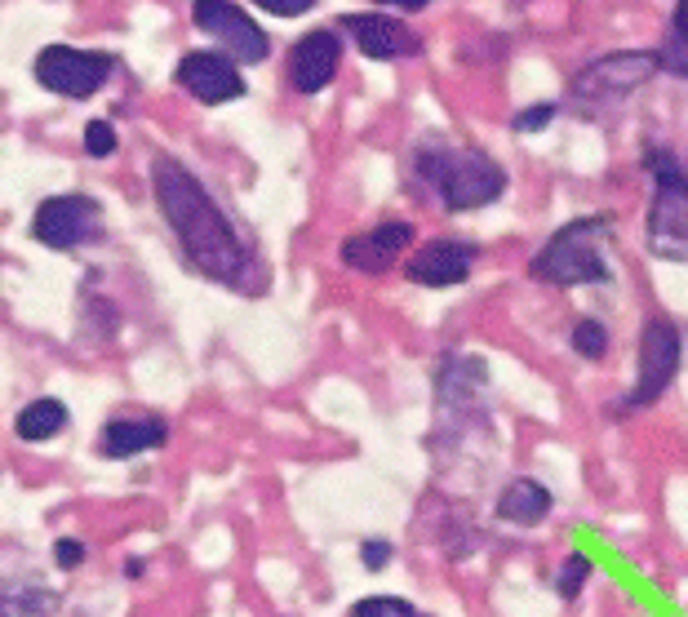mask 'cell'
Listing matches in <instances>:
<instances>
[{
	"label": "cell",
	"instance_id": "23",
	"mask_svg": "<svg viewBox=\"0 0 688 617\" xmlns=\"http://www.w3.org/2000/svg\"><path fill=\"white\" fill-rule=\"evenodd\" d=\"M550 120H556V103H533V107H524V111L515 116V129H520V133H533V129H546Z\"/></svg>",
	"mask_w": 688,
	"mask_h": 617
},
{
	"label": "cell",
	"instance_id": "8",
	"mask_svg": "<svg viewBox=\"0 0 688 617\" xmlns=\"http://www.w3.org/2000/svg\"><path fill=\"white\" fill-rule=\"evenodd\" d=\"M98 232H103V210L90 195H49V200H40V210L32 218V236L58 253L94 240Z\"/></svg>",
	"mask_w": 688,
	"mask_h": 617
},
{
	"label": "cell",
	"instance_id": "13",
	"mask_svg": "<svg viewBox=\"0 0 688 617\" xmlns=\"http://www.w3.org/2000/svg\"><path fill=\"white\" fill-rule=\"evenodd\" d=\"M408 249H413V227L408 223H382L365 236L342 240V262L352 271H365V276H382V271H391Z\"/></svg>",
	"mask_w": 688,
	"mask_h": 617
},
{
	"label": "cell",
	"instance_id": "3",
	"mask_svg": "<svg viewBox=\"0 0 688 617\" xmlns=\"http://www.w3.org/2000/svg\"><path fill=\"white\" fill-rule=\"evenodd\" d=\"M604 236H613V218L608 214H591V218H578V223L560 227L556 236L546 240V249L529 262V276L546 281V285H560V289L608 281V262L600 253Z\"/></svg>",
	"mask_w": 688,
	"mask_h": 617
},
{
	"label": "cell",
	"instance_id": "24",
	"mask_svg": "<svg viewBox=\"0 0 688 617\" xmlns=\"http://www.w3.org/2000/svg\"><path fill=\"white\" fill-rule=\"evenodd\" d=\"M253 5L275 14V19H298V14H307L316 5V0H253Z\"/></svg>",
	"mask_w": 688,
	"mask_h": 617
},
{
	"label": "cell",
	"instance_id": "28",
	"mask_svg": "<svg viewBox=\"0 0 688 617\" xmlns=\"http://www.w3.org/2000/svg\"><path fill=\"white\" fill-rule=\"evenodd\" d=\"M671 32L688 36V0H675V27H671Z\"/></svg>",
	"mask_w": 688,
	"mask_h": 617
},
{
	"label": "cell",
	"instance_id": "12",
	"mask_svg": "<svg viewBox=\"0 0 688 617\" xmlns=\"http://www.w3.org/2000/svg\"><path fill=\"white\" fill-rule=\"evenodd\" d=\"M342 32H352V40L360 45L365 58H413L423 54V36L408 23L391 19V14H342Z\"/></svg>",
	"mask_w": 688,
	"mask_h": 617
},
{
	"label": "cell",
	"instance_id": "11",
	"mask_svg": "<svg viewBox=\"0 0 688 617\" xmlns=\"http://www.w3.org/2000/svg\"><path fill=\"white\" fill-rule=\"evenodd\" d=\"M475 266V245L466 240H427L423 249H413L404 262V276L423 289H453L471 276Z\"/></svg>",
	"mask_w": 688,
	"mask_h": 617
},
{
	"label": "cell",
	"instance_id": "4",
	"mask_svg": "<svg viewBox=\"0 0 688 617\" xmlns=\"http://www.w3.org/2000/svg\"><path fill=\"white\" fill-rule=\"evenodd\" d=\"M644 165L657 182L653 214H649V245H653L657 258L688 262V174L662 147H649Z\"/></svg>",
	"mask_w": 688,
	"mask_h": 617
},
{
	"label": "cell",
	"instance_id": "22",
	"mask_svg": "<svg viewBox=\"0 0 688 617\" xmlns=\"http://www.w3.org/2000/svg\"><path fill=\"white\" fill-rule=\"evenodd\" d=\"M657 54H662V72H671V76H684V81H688V36L671 32V40H666Z\"/></svg>",
	"mask_w": 688,
	"mask_h": 617
},
{
	"label": "cell",
	"instance_id": "7",
	"mask_svg": "<svg viewBox=\"0 0 688 617\" xmlns=\"http://www.w3.org/2000/svg\"><path fill=\"white\" fill-rule=\"evenodd\" d=\"M679 360H684L679 329L671 320H649L644 333H640V373H636V387L622 400V408H649V404H657L662 391L675 382Z\"/></svg>",
	"mask_w": 688,
	"mask_h": 617
},
{
	"label": "cell",
	"instance_id": "21",
	"mask_svg": "<svg viewBox=\"0 0 688 617\" xmlns=\"http://www.w3.org/2000/svg\"><path fill=\"white\" fill-rule=\"evenodd\" d=\"M120 143H116V129H111V120H90L85 124V152L94 156V161H103V156H111Z\"/></svg>",
	"mask_w": 688,
	"mask_h": 617
},
{
	"label": "cell",
	"instance_id": "25",
	"mask_svg": "<svg viewBox=\"0 0 688 617\" xmlns=\"http://www.w3.org/2000/svg\"><path fill=\"white\" fill-rule=\"evenodd\" d=\"M395 556V546L391 542H382V537H369L365 546H360V560H365V569H387V560Z\"/></svg>",
	"mask_w": 688,
	"mask_h": 617
},
{
	"label": "cell",
	"instance_id": "14",
	"mask_svg": "<svg viewBox=\"0 0 688 617\" xmlns=\"http://www.w3.org/2000/svg\"><path fill=\"white\" fill-rule=\"evenodd\" d=\"M337 62H342V40L333 32H307L294 54H289V85L294 94H320L333 76H337Z\"/></svg>",
	"mask_w": 688,
	"mask_h": 617
},
{
	"label": "cell",
	"instance_id": "6",
	"mask_svg": "<svg viewBox=\"0 0 688 617\" xmlns=\"http://www.w3.org/2000/svg\"><path fill=\"white\" fill-rule=\"evenodd\" d=\"M36 81L49 90V94H62V98H90L98 94L111 72H116V58L111 54H94V49H72V45H45L32 62Z\"/></svg>",
	"mask_w": 688,
	"mask_h": 617
},
{
	"label": "cell",
	"instance_id": "16",
	"mask_svg": "<svg viewBox=\"0 0 688 617\" xmlns=\"http://www.w3.org/2000/svg\"><path fill=\"white\" fill-rule=\"evenodd\" d=\"M498 515L511 524H537L550 515V489L537 479H511L498 498Z\"/></svg>",
	"mask_w": 688,
	"mask_h": 617
},
{
	"label": "cell",
	"instance_id": "26",
	"mask_svg": "<svg viewBox=\"0 0 688 617\" xmlns=\"http://www.w3.org/2000/svg\"><path fill=\"white\" fill-rule=\"evenodd\" d=\"M54 560H58V569H76V565H85V546L72 542V537H62L54 546Z\"/></svg>",
	"mask_w": 688,
	"mask_h": 617
},
{
	"label": "cell",
	"instance_id": "15",
	"mask_svg": "<svg viewBox=\"0 0 688 617\" xmlns=\"http://www.w3.org/2000/svg\"><path fill=\"white\" fill-rule=\"evenodd\" d=\"M169 440V423L147 414V418H111L103 427V440L98 449L107 458H133V453H143V449H161Z\"/></svg>",
	"mask_w": 688,
	"mask_h": 617
},
{
	"label": "cell",
	"instance_id": "18",
	"mask_svg": "<svg viewBox=\"0 0 688 617\" xmlns=\"http://www.w3.org/2000/svg\"><path fill=\"white\" fill-rule=\"evenodd\" d=\"M352 617H431V613L413 608V604L400 600V595H365V600L352 608Z\"/></svg>",
	"mask_w": 688,
	"mask_h": 617
},
{
	"label": "cell",
	"instance_id": "20",
	"mask_svg": "<svg viewBox=\"0 0 688 617\" xmlns=\"http://www.w3.org/2000/svg\"><path fill=\"white\" fill-rule=\"evenodd\" d=\"M586 578H591V556H586V551H573V556H565V565H560L556 591H560L565 600H578L582 586H586Z\"/></svg>",
	"mask_w": 688,
	"mask_h": 617
},
{
	"label": "cell",
	"instance_id": "2",
	"mask_svg": "<svg viewBox=\"0 0 688 617\" xmlns=\"http://www.w3.org/2000/svg\"><path fill=\"white\" fill-rule=\"evenodd\" d=\"M418 178L440 191V200L453 214L494 204L507 191V169L498 161H489L479 147H440V143H431V147L418 152Z\"/></svg>",
	"mask_w": 688,
	"mask_h": 617
},
{
	"label": "cell",
	"instance_id": "1",
	"mask_svg": "<svg viewBox=\"0 0 688 617\" xmlns=\"http://www.w3.org/2000/svg\"><path fill=\"white\" fill-rule=\"evenodd\" d=\"M152 187H156V200H161V210H165L182 253L191 258V266L200 276L232 285V289H258V285H249L253 258H249L245 240L236 236L227 214L210 200V191L200 187V178L191 169H182L169 156H156Z\"/></svg>",
	"mask_w": 688,
	"mask_h": 617
},
{
	"label": "cell",
	"instance_id": "17",
	"mask_svg": "<svg viewBox=\"0 0 688 617\" xmlns=\"http://www.w3.org/2000/svg\"><path fill=\"white\" fill-rule=\"evenodd\" d=\"M62 427H67V404L54 400V395H40V400L23 404L19 418H14V431H19V440H27V444L54 440Z\"/></svg>",
	"mask_w": 688,
	"mask_h": 617
},
{
	"label": "cell",
	"instance_id": "5",
	"mask_svg": "<svg viewBox=\"0 0 688 617\" xmlns=\"http://www.w3.org/2000/svg\"><path fill=\"white\" fill-rule=\"evenodd\" d=\"M662 72V54L657 49H622L586 62L573 76V98L578 103H617L631 90H640L644 81H653Z\"/></svg>",
	"mask_w": 688,
	"mask_h": 617
},
{
	"label": "cell",
	"instance_id": "9",
	"mask_svg": "<svg viewBox=\"0 0 688 617\" xmlns=\"http://www.w3.org/2000/svg\"><path fill=\"white\" fill-rule=\"evenodd\" d=\"M191 19H195L200 32H210L236 62H262L271 54L266 32L240 5H232V0H195Z\"/></svg>",
	"mask_w": 688,
	"mask_h": 617
},
{
	"label": "cell",
	"instance_id": "10",
	"mask_svg": "<svg viewBox=\"0 0 688 617\" xmlns=\"http://www.w3.org/2000/svg\"><path fill=\"white\" fill-rule=\"evenodd\" d=\"M178 85L191 94V98H200V103H210V107H218V103H232V98H240L245 94V76L236 72V62L227 58V54H214V49H195V54H187L182 62H178Z\"/></svg>",
	"mask_w": 688,
	"mask_h": 617
},
{
	"label": "cell",
	"instance_id": "19",
	"mask_svg": "<svg viewBox=\"0 0 688 617\" xmlns=\"http://www.w3.org/2000/svg\"><path fill=\"white\" fill-rule=\"evenodd\" d=\"M569 342H573V352H578V356H586V360H600V356H604V347H608V333H604V324H600V320L582 316V320L573 324Z\"/></svg>",
	"mask_w": 688,
	"mask_h": 617
},
{
	"label": "cell",
	"instance_id": "27",
	"mask_svg": "<svg viewBox=\"0 0 688 617\" xmlns=\"http://www.w3.org/2000/svg\"><path fill=\"white\" fill-rule=\"evenodd\" d=\"M378 5H382V10H408V14H413V10H427V0H378Z\"/></svg>",
	"mask_w": 688,
	"mask_h": 617
}]
</instances>
